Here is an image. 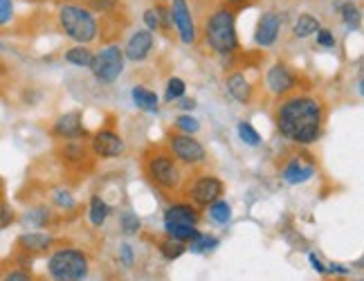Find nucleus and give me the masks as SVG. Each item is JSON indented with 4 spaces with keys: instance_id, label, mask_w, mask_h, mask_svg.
Instances as JSON below:
<instances>
[{
    "instance_id": "nucleus-6",
    "label": "nucleus",
    "mask_w": 364,
    "mask_h": 281,
    "mask_svg": "<svg viewBox=\"0 0 364 281\" xmlns=\"http://www.w3.org/2000/svg\"><path fill=\"white\" fill-rule=\"evenodd\" d=\"M124 63H126L124 50L117 43H108L100 52H95L92 63H90L88 70L97 79V83H102V86H110V83H115L122 77Z\"/></svg>"
},
{
    "instance_id": "nucleus-5",
    "label": "nucleus",
    "mask_w": 364,
    "mask_h": 281,
    "mask_svg": "<svg viewBox=\"0 0 364 281\" xmlns=\"http://www.w3.org/2000/svg\"><path fill=\"white\" fill-rule=\"evenodd\" d=\"M46 272L50 281H86L90 277V257L79 248H57L50 252Z\"/></svg>"
},
{
    "instance_id": "nucleus-39",
    "label": "nucleus",
    "mask_w": 364,
    "mask_h": 281,
    "mask_svg": "<svg viewBox=\"0 0 364 281\" xmlns=\"http://www.w3.org/2000/svg\"><path fill=\"white\" fill-rule=\"evenodd\" d=\"M142 18H144V25H146L144 30H149L151 34L160 30V21H158V14L153 11V7H151V9H146V11L142 14Z\"/></svg>"
},
{
    "instance_id": "nucleus-36",
    "label": "nucleus",
    "mask_w": 364,
    "mask_h": 281,
    "mask_svg": "<svg viewBox=\"0 0 364 281\" xmlns=\"http://www.w3.org/2000/svg\"><path fill=\"white\" fill-rule=\"evenodd\" d=\"M0 281H36V279L27 268H11V270L3 272V279Z\"/></svg>"
},
{
    "instance_id": "nucleus-29",
    "label": "nucleus",
    "mask_w": 364,
    "mask_h": 281,
    "mask_svg": "<svg viewBox=\"0 0 364 281\" xmlns=\"http://www.w3.org/2000/svg\"><path fill=\"white\" fill-rule=\"evenodd\" d=\"M187 92V83L182 81L180 77H171L169 81H166V90H164V102H178L182 100Z\"/></svg>"
},
{
    "instance_id": "nucleus-41",
    "label": "nucleus",
    "mask_w": 364,
    "mask_h": 281,
    "mask_svg": "<svg viewBox=\"0 0 364 281\" xmlns=\"http://www.w3.org/2000/svg\"><path fill=\"white\" fill-rule=\"evenodd\" d=\"M335 34L331 30H317V46L319 48H335Z\"/></svg>"
},
{
    "instance_id": "nucleus-46",
    "label": "nucleus",
    "mask_w": 364,
    "mask_h": 281,
    "mask_svg": "<svg viewBox=\"0 0 364 281\" xmlns=\"http://www.w3.org/2000/svg\"><path fill=\"white\" fill-rule=\"evenodd\" d=\"M0 279H3V268H0Z\"/></svg>"
},
{
    "instance_id": "nucleus-12",
    "label": "nucleus",
    "mask_w": 364,
    "mask_h": 281,
    "mask_svg": "<svg viewBox=\"0 0 364 281\" xmlns=\"http://www.w3.org/2000/svg\"><path fill=\"white\" fill-rule=\"evenodd\" d=\"M200 209L193 207L191 203L187 201H180V203H173L164 209L162 214V228L164 232L166 230H173V228H198L200 225Z\"/></svg>"
},
{
    "instance_id": "nucleus-16",
    "label": "nucleus",
    "mask_w": 364,
    "mask_h": 281,
    "mask_svg": "<svg viewBox=\"0 0 364 281\" xmlns=\"http://www.w3.org/2000/svg\"><path fill=\"white\" fill-rule=\"evenodd\" d=\"M282 25H284V18L279 11L261 14V18L257 23V30H255V43L259 48H272L279 38V32H282Z\"/></svg>"
},
{
    "instance_id": "nucleus-44",
    "label": "nucleus",
    "mask_w": 364,
    "mask_h": 281,
    "mask_svg": "<svg viewBox=\"0 0 364 281\" xmlns=\"http://www.w3.org/2000/svg\"><path fill=\"white\" fill-rule=\"evenodd\" d=\"M255 0H223V5L225 7H230V9H241V7H247V5H252Z\"/></svg>"
},
{
    "instance_id": "nucleus-35",
    "label": "nucleus",
    "mask_w": 364,
    "mask_h": 281,
    "mask_svg": "<svg viewBox=\"0 0 364 281\" xmlns=\"http://www.w3.org/2000/svg\"><path fill=\"white\" fill-rule=\"evenodd\" d=\"M14 221H16V214H14V209L7 205V201L3 198V193H0V230L9 228Z\"/></svg>"
},
{
    "instance_id": "nucleus-42",
    "label": "nucleus",
    "mask_w": 364,
    "mask_h": 281,
    "mask_svg": "<svg viewBox=\"0 0 364 281\" xmlns=\"http://www.w3.org/2000/svg\"><path fill=\"white\" fill-rule=\"evenodd\" d=\"M308 261H311V265H313V270L317 272V275H326V265H324V261H321L315 252H311L308 255Z\"/></svg>"
},
{
    "instance_id": "nucleus-38",
    "label": "nucleus",
    "mask_w": 364,
    "mask_h": 281,
    "mask_svg": "<svg viewBox=\"0 0 364 281\" xmlns=\"http://www.w3.org/2000/svg\"><path fill=\"white\" fill-rule=\"evenodd\" d=\"M119 263L124 265V268H133V265H135V252H133L131 243H122L119 245Z\"/></svg>"
},
{
    "instance_id": "nucleus-10",
    "label": "nucleus",
    "mask_w": 364,
    "mask_h": 281,
    "mask_svg": "<svg viewBox=\"0 0 364 281\" xmlns=\"http://www.w3.org/2000/svg\"><path fill=\"white\" fill-rule=\"evenodd\" d=\"M88 149H90V153H92L95 158L115 160V158H122L124 156L126 142H124V137L115 129H100L97 133L90 135Z\"/></svg>"
},
{
    "instance_id": "nucleus-13",
    "label": "nucleus",
    "mask_w": 364,
    "mask_h": 281,
    "mask_svg": "<svg viewBox=\"0 0 364 281\" xmlns=\"http://www.w3.org/2000/svg\"><path fill=\"white\" fill-rule=\"evenodd\" d=\"M317 171V162L313 160V156L308 153H295L286 160V164L282 166V180L288 182V185H301V182H308Z\"/></svg>"
},
{
    "instance_id": "nucleus-19",
    "label": "nucleus",
    "mask_w": 364,
    "mask_h": 281,
    "mask_svg": "<svg viewBox=\"0 0 364 281\" xmlns=\"http://www.w3.org/2000/svg\"><path fill=\"white\" fill-rule=\"evenodd\" d=\"M18 250L25 255H41V252H48L54 245V236L48 232H23L16 241Z\"/></svg>"
},
{
    "instance_id": "nucleus-15",
    "label": "nucleus",
    "mask_w": 364,
    "mask_h": 281,
    "mask_svg": "<svg viewBox=\"0 0 364 281\" xmlns=\"http://www.w3.org/2000/svg\"><path fill=\"white\" fill-rule=\"evenodd\" d=\"M52 135L63 139H83L88 137V131L86 126H83V115L79 110H70V112H63L61 117H57V122L52 124Z\"/></svg>"
},
{
    "instance_id": "nucleus-33",
    "label": "nucleus",
    "mask_w": 364,
    "mask_h": 281,
    "mask_svg": "<svg viewBox=\"0 0 364 281\" xmlns=\"http://www.w3.org/2000/svg\"><path fill=\"white\" fill-rule=\"evenodd\" d=\"M25 221L34 225V228H48V223L52 221V212L48 207H34L25 214Z\"/></svg>"
},
{
    "instance_id": "nucleus-8",
    "label": "nucleus",
    "mask_w": 364,
    "mask_h": 281,
    "mask_svg": "<svg viewBox=\"0 0 364 281\" xmlns=\"http://www.w3.org/2000/svg\"><path fill=\"white\" fill-rule=\"evenodd\" d=\"M182 191H185L187 203H191L198 209L200 207L207 209L212 203L223 198V193H225V182L214 174H200V176H196L187 187H182Z\"/></svg>"
},
{
    "instance_id": "nucleus-18",
    "label": "nucleus",
    "mask_w": 364,
    "mask_h": 281,
    "mask_svg": "<svg viewBox=\"0 0 364 281\" xmlns=\"http://www.w3.org/2000/svg\"><path fill=\"white\" fill-rule=\"evenodd\" d=\"M59 158L68 169H83L90 162L92 153L83 139H68V142L59 149Z\"/></svg>"
},
{
    "instance_id": "nucleus-4",
    "label": "nucleus",
    "mask_w": 364,
    "mask_h": 281,
    "mask_svg": "<svg viewBox=\"0 0 364 281\" xmlns=\"http://www.w3.org/2000/svg\"><path fill=\"white\" fill-rule=\"evenodd\" d=\"M57 21L59 30L77 46H90L100 38V23L95 14L79 3H63L57 11Z\"/></svg>"
},
{
    "instance_id": "nucleus-30",
    "label": "nucleus",
    "mask_w": 364,
    "mask_h": 281,
    "mask_svg": "<svg viewBox=\"0 0 364 281\" xmlns=\"http://www.w3.org/2000/svg\"><path fill=\"white\" fill-rule=\"evenodd\" d=\"M236 133H239V139L247 147H259L261 144V135L250 122H239V126H236Z\"/></svg>"
},
{
    "instance_id": "nucleus-17",
    "label": "nucleus",
    "mask_w": 364,
    "mask_h": 281,
    "mask_svg": "<svg viewBox=\"0 0 364 281\" xmlns=\"http://www.w3.org/2000/svg\"><path fill=\"white\" fill-rule=\"evenodd\" d=\"M153 43H156V38H153V34L149 30H137L129 38V43L122 48L124 50V59L133 61V63H142L144 59H149Z\"/></svg>"
},
{
    "instance_id": "nucleus-43",
    "label": "nucleus",
    "mask_w": 364,
    "mask_h": 281,
    "mask_svg": "<svg viewBox=\"0 0 364 281\" xmlns=\"http://www.w3.org/2000/svg\"><path fill=\"white\" fill-rule=\"evenodd\" d=\"M326 275H340V277H346V275H351V270H348L346 265H342V263H328V265H326Z\"/></svg>"
},
{
    "instance_id": "nucleus-32",
    "label": "nucleus",
    "mask_w": 364,
    "mask_h": 281,
    "mask_svg": "<svg viewBox=\"0 0 364 281\" xmlns=\"http://www.w3.org/2000/svg\"><path fill=\"white\" fill-rule=\"evenodd\" d=\"M122 5V0H83V7L90 9L92 14H113Z\"/></svg>"
},
{
    "instance_id": "nucleus-22",
    "label": "nucleus",
    "mask_w": 364,
    "mask_h": 281,
    "mask_svg": "<svg viewBox=\"0 0 364 281\" xmlns=\"http://www.w3.org/2000/svg\"><path fill=\"white\" fill-rule=\"evenodd\" d=\"M317 30H321V25L313 14H301V16L295 21V25H292V34L297 38H308V36L317 34Z\"/></svg>"
},
{
    "instance_id": "nucleus-9",
    "label": "nucleus",
    "mask_w": 364,
    "mask_h": 281,
    "mask_svg": "<svg viewBox=\"0 0 364 281\" xmlns=\"http://www.w3.org/2000/svg\"><path fill=\"white\" fill-rule=\"evenodd\" d=\"M265 88L270 90L272 97L284 100V97L297 92L299 88V77L288 63H274L265 73Z\"/></svg>"
},
{
    "instance_id": "nucleus-47",
    "label": "nucleus",
    "mask_w": 364,
    "mask_h": 281,
    "mask_svg": "<svg viewBox=\"0 0 364 281\" xmlns=\"http://www.w3.org/2000/svg\"><path fill=\"white\" fill-rule=\"evenodd\" d=\"M0 48H3V41H0Z\"/></svg>"
},
{
    "instance_id": "nucleus-20",
    "label": "nucleus",
    "mask_w": 364,
    "mask_h": 281,
    "mask_svg": "<svg viewBox=\"0 0 364 281\" xmlns=\"http://www.w3.org/2000/svg\"><path fill=\"white\" fill-rule=\"evenodd\" d=\"M131 97H133V104L139 108V110H144V112H158L160 110V100H158V95L144 88V86H135L131 90Z\"/></svg>"
},
{
    "instance_id": "nucleus-34",
    "label": "nucleus",
    "mask_w": 364,
    "mask_h": 281,
    "mask_svg": "<svg viewBox=\"0 0 364 281\" xmlns=\"http://www.w3.org/2000/svg\"><path fill=\"white\" fill-rule=\"evenodd\" d=\"M52 203L57 205L59 209H63V212H73V209L77 207L75 196L70 193L68 189H54L52 191Z\"/></svg>"
},
{
    "instance_id": "nucleus-26",
    "label": "nucleus",
    "mask_w": 364,
    "mask_h": 281,
    "mask_svg": "<svg viewBox=\"0 0 364 281\" xmlns=\"http://www.w3.org/2000/svg\"><path fill=\"white\" fill-rule=\"evenodd\" d=\"M158 252L162 255L164 261H176V259H180L187 252V245L173 241V238H169V236H164L162 241L158 243Z\"/></svg>"
},
{
    "instance_id": "nucleus-45",
    "label": "nucleus",
    "mask_w": 364,
    "mask_h": 281,
    "mask_svg": "<svg viewBox=\"0 0 364 281\" xmlns=\"http://www.w3.org/2000/svg\"><path fill=\"white\" fill-rule=\"evenodd\" d=\"M178 102H180L178 106H180L182 110H193V108H196V100H185V97H182V100H178Z\"/></svg>"
},
{
    "instance_id": "nucleus-7",
    "label": "nucleus",
    "mask_w": 364,
    "mask_h": 281,
    "mask_svg": "<svg viewBox=\"0 0 364 281\" xmlns=\"http://www.w3.org/2000/svg\"><path fill=\"white\" fill-rule=\"evenodd\" d=\"M166 151L176 158L180 166H203L207 162V149L196 135H185V133H169L166 135Z\"/></svg>"
},
{
    "instance_id": "nucleus-3",
    "label": "nucleus",
    "mask_w": 364,
    "mask_h": 281,
    "mask_svg": "<svg viewBox=\"0 0 364 281\" xmlns=\"http://www.w3.org/2000/svg\"><path fill=\"white\" fill-rule=\"evenodd\" d=\"M203 36L207 48L218 56H232L239 52V32H236V11L218 5L203 25Z\"/></svg>"
},
{
    "instance_id": "nucleus-48",
    "label": "nucleus",
    "mask_w": 364,
    "mask_h": 281,
    "mask_svg": "<svg viewBox=\"0 0 364 281\" xmlns=\"http://www.w3.org/2000/svg\"><path fill=\"white\" fill-rule=\"evenodd\" d=\"M353 281H362V279H353Z\"/></svg>"
},
{
    "instance_id": "nucleus-40",
    "label": "nucleus",
    "mask_w": 364,
    "mask_h": 281,
    "mask_svg": "<svg viewBox=\"0 0 364 281\" xmlns=\"http://www.w3.org/2000/svg\"><path fill=\"white\" fill-rule=\"evenodd\" d=\"M14 18V3L11 0H0V27Z\"/></svg>"
},
{
    "instance_id": "nucleus-28",
    "label": "nucleus",
    "mask_w": 364,
    "mask_h": 281,
    "mask_svg": "<svg viewBox=\"0 0 364 281\" xmlns=\"http://www.w3.org/2000/svg\"><path fill=\"white\" fill-rule=\"evenodd\" d=\"M119 230L126 236H135L139 230H142V221L135 212H122L119 214Z\"/></svg>"
},
{
    "instance_id": "nucleus-1",
    "label": "nucleus",
    "mask_w": 364,
    "mask_h": 281,
    "mask_svg": "<svg viewBox=\"0 0 364 281\" xmlns=\"http://www.w3.org/2000/svg\"><path fill=\"white\" fill-rule=\"evenodd\" d=\"M274 126L292 144L311 147L324 133L326 104L317 95L292 92L279 100L274 108Z\"/></svg>"
},
{
    "instance_id": "nucleus-31",
    "label": "nucleus",
    "mask_w": 364,
    "mask_h": 281,
    "mask_svg": "<svg viewBox=\"0 0 364 281\" xmlns=\"http://www.w3.org/2000/svg\"><path fill=\"white\" fill-rule=\"evenodd\" d=\"M176 131L185 135H196L200 131V122L196 120L191 112H182V115L176 117Z\"/></svg>"
},
{
    "instance_id": "nucleus-21",
    "label": "nucleus",
    "mask_w": 364,
    "mask_h": 281,
    "mask_svg": "<svg viewBox=\"0 0 364 281\" xmlns=\"http://www.w3.org/2000/svg\"><path fill=\"white\" fill-rule=\"evenodd\" d=\"M113 207H110L102 196H92L90 203H88V218L92 223V228H104Z\"/></svg>"
},
{
    "instance_id": "nucleus-24",
    "label": "nucleus",
    "mask_w": 364,
    "mask_h": 281,
    "mask_svg": "<svg viewBox=\"0 0 364 281\" xmlns=\"http://www.w3.org/2000/svg\"><path fill=\"white\" fill-rule=\"evenodd\" d=\"M218 238L214 234H205V232H198V236L193 238V241L187 243V250L193 252V255H207V252H212L214 248H218Z\"/></svg>"
},
{
    "instance_id": "nucleus-23",
    "label": "nucleus",
    "mask_w": 364,
    "mask_h": 281,
    "mask_svg": "<svg viewBox=\"0 0 364 281\" xmlns=\"http://www.w3.org/2000/svg\"><path fill=\"white\" fill-rule=\"evenodd\" d=\"M92 56H95V52H92L88 46H75V48L65 50L63 59H65L68 63L77 65V68H90Z\"/></svg>"
},
{
    "instance_id": "nucleus-27",
    "label": "nucleus",
    "mask_w": 364,
    "mask_h": 281,
    "mask_svg": "<svg viewBox=\"0 0 364 281\" xmlns=\"http://www.w3.org/2000/svg\"><path fill=\"white\" fill-rule=\"evenodd\" d=\"M207 214H209V218H212L216 225H228L232 221V205L228 201L218 198L216 203H212V205L207 207Z\"/></svg>"
},
{
    "instance_id": "nucleus-2",
    "label": "nucleus",
    "mask_w": 364,
    "mask_h": 281,
    "mask_svg": "<svg viewBox=\"0 0 364 281\" xmlns=\"http://www.w3.org/2000/svg\"><path fill=\"white\" fill-rule=\"evenodd\" d=\"M142 171L151 185L164 193L182 191L185 185V166H180L164 147H151L144 151Z\"/></svg>"
},
{
    "instance_id": "nucleus-14",
    "label": "nucleus",
    "mask_w": 364,
    "mask_h": 281,
    "mask_svg": "<svg viewBox=\"0 0 364 281\" xmlns=\"http://www.w3.org/2000/svg\"><path fill=\"white\" fill-rule=\"evenodd\" d=\"M225 90L230 92L232 100L247 106L257 97V81L250 77L247 70H234L225 77Z\"/></svg>"
},
{
    "instance_id": "nucleus-25",
    "label": "nucleus",
    "mask_w": 364,
    "mask_h": 281,
    "mask_svg": "<svg viewBox=\"0 0 364 281\" xmlns=\"http://www.w3.org/2000/svg\"><path fill=\"white\" fill-rule=\"evenodd\" d=\"M340 16H342V23L348 27V30L355 32L360 27V21H362V11L353 0H346V3L340 5Z\"/></svg>"
},
{
    "instance_id": "nucleus-11",
    "label": "nucleus",
    "mask_w": 364,
    "mask_h": 281,
    "mask_svg": "<svg viewBox=\"0 0 364 281\" xmlns=\"http://www.w3.org/2000/svg\"><path fill=\"white\" fill-rule=\"evenodd\" d=\"M169 14H171V25H176V32L182 43L193 46L198 41V27L193 23V14L187 0H171Z\"/></svg>"
},
{
    "instance_id": "nucleus-37",
    "label": "nucleus",
    "mask_w": 364,
    "mask_h": 281,
    "mask_svg": "<svg viewBox=\"0 0 364 281\" xmlns=\"http://www.w3.org/2000/svg\"><path fill=\"white\" fill-rule=\"evenodd\" d=\"M153 11L158 14V21H160V30L169 32L171 30V14H169V7H166L164 3H158L156 7H153Z\"/></svg>"
}]
</instances>
